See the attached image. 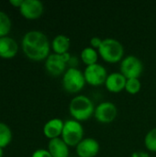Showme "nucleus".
Returning a JSON list of instances; mask_svg holds the SVG:
<instances>
[{"label":"nucleus","instance_id":"nucleus-1","mask_svg":"<svg viewBox=\"0 0 156 157\" xmlns=\"http://www.w3.org/2000/svg\"><path fill=\"white\" fill-rule=\"evenodd\" d=\"M21 47L24 54L31 61L40 62L50 55V41L44 33L38 30L27 32L22 39Z\"/></svg>","mask_w":156,"mask_h":157},{"label":"nucleus","instance_id":"nucleus-2","mask_svg":"<svg viewBox=\"0 0 156 157\" xmlns=\"http://www.w3.org/2000/svg\"><path fill=\"white\" fill-rule=\"evenodd\" d=\"M95 106L93 101L86 96L74 97L69 105V111L74 120L77 121H85L89 120L95 113Z\"/></svg>","mask_w":156,"mask_h":157},{"label":"nucleus","instance_id":"nucleus-3","mask_svg":"<svg viewBox=\"0 0 156 157\" xmlns=\"http://www.w3.org/2000/svg\"><path fill=\"white\" fill-rule=\"evenodd\" d=\"M98 53L105 62L109 63H116L122 61L124 55V48L119 40L108 38L103 40L102 44L98 49Z\"/></svg>","mask_w":156,"mask_h":157},{"label":"nucleus","instance_id":"nucleus-4","mask_svg":"<svg viewBox=\"0 0 156 157\" xmlns=\"http://www.w3.org/2000/svg\"><path fill=\"white\" fill-rule=\"evenodd\" d=\"M86 85L84 73L77 68H68L63 76V89L71 94L80 92Z\"/></svg>","mask_w":156,"mask_h":157},{"label":"nucleus","instance_id":"nucleus-5","mask_svg":"<svg viewBox=\"0 0 156 157\" xmlns=\"http://www.w3.org/2000/svg\"><path fill=\"white\" fill-rule=\"evenodd\" d=\"M84 129L79 121L75 120H69L64 122L62 133V139L69 147H76L83 140Z\"/></svg>","mask_w":156,"mask_h":157},{"label":"nucleus","instance_id":"nucleus-6","mask_svg":"<svg viewBox=\"0 0 156 157\" xmlns=\"http://www.w3.org/2000/svg\"><path fill=\"white\" fill-rule=\"evenodd\" d=\"M143 71V65L141 60L133 55H129L122 59L120 63V74L128 79L139 78Z\"/></svg>","mask_w":156,"mask_h":157},{"label":"nucleus","instance_id":"nucleus-7","mask_svg":"<svg viewBox=\"0 0 156 157\" xmlns=\"http://www.w3.org/2000/svg\"><path fill=\"white\" fill-rule=\"evenodd\" d=\"M84 76L86 83L92 86H99L106 83L108 78V73L104 66L96 63L93 65L86 66L84 71Z\"/></svg>","mask_w":156,"mask_h":157},{"label":"nucleus","instance_id":"nucleus-8","mask_svg":"<svg viewBox=\"0 0 156 157\" xmlns=\"http://www.w3.org/2000/svg\"><path fill=\"white\" fill-rule=\"evenodd\" d=\"M94 115L97 121L101 123H110L116 119L118 109L111 102H102L97 106Z\"/></svg>","mask_w":156,"mask_h":157},{"label":"nucleus","instance_id":"nucleus-9","mask_svg":"<svg viewBox=\"0 0 156 157\" xmlns=\"http://www.w3.org/2000/svg\"><path fill=\"white\" fill-rule=\"evenodd\" d=\"M43 4L39 0H24L19 10L27 19H37L43 13Z\"/></svg>","mask_w":156,"mask_h":157},{"label":"nucleus","instance_id":"nucleus-10","mask_svg":"<svg viewBox=\"0 0 156 157\" xmlns=\"http://www.w3.org/2000/svg\"><path fill=\"white\" fill-rule=\"evenodd\" d=\"M67 63L63 61L61 55L52 53L45 60V69L52 76L62 75L66 72Z\"/></svg>","mask_w":156,"mask_h":157},{"label":"nucleus","instance_id":"nucleus-11","mask_svg":"<svg viewBox=\"0 0 156 157\" xmlns=\"http://www.w3.org/2000/svg\"><path fill=\"white\" fill-rule=\"evenodd\" d=\"M99 152V144L94 138L83 139L76 146V154L79 157H95Z\"/></svg>","mask_w":156,"mask_h":157},{"label":"nucleus","instance_id":"nucleus-12","mask_svg":"<svg viewBox=\"0 0 156 157\" xmlns=\"http://www.w3.org/2000/svg\"><path fill=\"white\" fill-rule=\"evenodd\" d=\"M18 52L17 42L10 37L0 38V57L4 59H11L17 55Z\"/></svg>","mask_w":156,"mask_h":157},{"label":"nucleus","instance_id":"nucleus-13","mask_svg":"<svg viewBox=\"0 0 156 157\" xmlns=\"http://www.w3.org/2000/svg\"><path fill=\"white\" fill-rule=\"evenodd\" d=\"M127 79L120 73H112L108 75L105 86L111 93H120L125 89Z\"/></svg>","mask_w":156,"mask_h":157},{"label":"nucleus","instance_id":"nucleus-14","mask_svg":"<svg viewBox=\"0 0 156 157\" xmlns=\"http://www.w3.org/2000/svg\"><path fill=\"white\" fill-rule=\"evenodd\" d=\"M63 125L64 122L60 119L50 120L45 123L43 127V133L50 140L60 138V136H62L63 133Z\"/></svg>","mask_w":156,"mask_h":157},{"label":"nucleus","instance_id":"nucleus-15","mask_svg":"<svg viewBox=\"0 0 156 157\" xmlns=\"http://www.w3.org/2000/svg\"><path fill=\"white\" fill-rule=\"evenodd\" d=\"M48 151L52 157H68L69 146L62 138H56L49 141Z\"/></svg>","mask_w":156,"mask_h":157},{"label":"nucleus","instance_id":"nucleus-16","mask_svg":"<svg viewBox=\"0 0 156 157\" xmlns=\"http://www.w3.org/2000/svg\"><path fill=\"white\" fill-rule=\"evenodd\" d=\"M51 48L56 54L62 55L63 53H66L68 52V50L70 48V39L63 34L57 35L52 40Z\"/></svg>","mask_w":156,"mask_h":157},{"label":"nucleus","instance_id":"nucleus-17","mask_svg":"<svg viewBox=\"0 0 156 157\" xmlns=\"http://www.w3.org/2000/svg\"><path fill=\"white\" fill-rule=\"evenodd\" d=\"M81 59L86 66L96 64L98 59L97 52L91 47L85 48L81 52Z\"/></svg>","mask_w":156,"mask_h":157},{"label":"nucleus","instance_id":"nucleus-18","mask_svg":"<svg viewBox=\"0 0 156 157\" xmlns=\"http://www.w3.org/2000/svg\"><path fill=\"white\" fill-rule=\"evenodd\" d=\"M12 141V132L4 122H0V147H6Z\"/></svg>","mask_w":156,"mask_h":157},{"label":"nucleus","instance_id":"nucleus-19","mask_svg":"<svg viewBox=\"0 0 156 157\" xmlns=\"http://www.w3.org/2000/svg\"><path fill=\"white\" fill-rule=\"evenodd\" d=\"M12 27L11 20L6 13L0 11V38L6 37Z\"/></svg>","mask_w":156,"mask_h":157},{"label":"nucleus","instance_id":"nucleus-20","mask_svg":"<svg viewBox=\"0 0 156 157\" xmlns=\"http://www.w3.org/2000/svg\"><path fill=\"white\" fill-rule=\"evenodd\" d=\"M141 87H142V84H141L139 78H132V79L127 80L125 90L131 95H135L140 92Z\"/></svg>","mask_w":156,"mask_h":157},{"label":"nucleus","instance_id":"nucleus-21","mask_svg":"<svg viewBox=\"0 0 156 157\" xmlns=\"http://www.w3.org/2000/svg\"><path fill=\"white\" fill-rule=\"evenodd\" d=\"M144 144L149 151L156 152V128L151 130L146 134L144 139Z\"/></svg>","mask_w":156,"mask_h":157},{"label":"nucleus","instance_id":"nucleus-22","mask_svg":"<svg viewBox=\"0 0 156 157\" xmlns=\"http://www.w3.org/2000/svg\"><path fill=\"white\" fill-rule=\"evenodd\" d=\"M31 157H52L51 155L50 154V152L48 150H44V149H39L36 150Z\"/></svg>","mask_w":156,"mask_h":157},{"label":"nucleus","instance_id":"nucleus-23","mask_svg":"<svg viewBox=\"0 0 156 157\" xmlns=\"http://www.w3.org/2000/svg\"><path fill=\"white\" fill-rule=\"evenodd\" d=\"M102 41H103V40H101L100 38H98V37H93L91 40H90V44H91V48H93V49H99L100 48V46H101V44H102Z\"/></svg>","mask_w":156,"mask_h":157},{"label":"nucleus","instance_id":"nucleus-24","mask_svg":"<svg viewBox=\"0 0 156 157\" xmlns=\"http://www.w3.org/2000/svg\"><path fill=\"white\" fill-rule=\"evenodd\" d=\"M67 64L70 66V68H76V66L78 65V59L76 57H72Z\"/></svg>","mask_w":156,"mask_h":157},{"label":"nucleus","instance_id":"nucleus-25","mask_svg":"<svg viewBox=\"0 0 156 157\" xmlns=\"http://www.w3.org/2000/svg\"><path fill=\"white\" fill-rule=\"evenodd\" d=\"M23 1H24V0H10V1H9V4L12 5V6H15V7L20 8V6H21L22 4H23Z\"/></svg>","mask_w":156,"mask_h":157},{"label":"nucleus","instance_id":"nucleus-26","mask_svg":"<svg viewBox=\"0 0 156 157\" xmlns=\"http://www.w3.org/2000/svg\"><path fill=\"white\" fill-rule=\"evenodd\" d=\"M131 157H150L145 152H135L131 155Z\"/></svg>","mask_w":156,"mask_h":157},{"label":"nucleus","instance_id":"nucleus-27","mask_svg":"<svg viewBox=\"0 0 156 157\" xmlns=\"http://www.w3.org/2000/svg\"><path fill=\"white\" fill-rule=\"evenodd\" d=\"M61 56H62V58L63 59V61H64L66 63H69V61H70V60H71V58H72V56H71V54H70L69 52L63 53V54H62Z\"/></svg>","mask_w":156,"mask_h":157},{"label":"nucleus","instance_id":"nucleus-28","mask_svg":"<svg viewBox=\"0 0 156 157\" xmlns=\"http://www.w3.org/2000/svg\"><path fill=\"white\" fill-rule=\"evenodd\" d=\"M3 155H4L3 148H1V147H0V157H3Z\"/></svg>","mask_w":156,"mask_h":157}]
</instances>
